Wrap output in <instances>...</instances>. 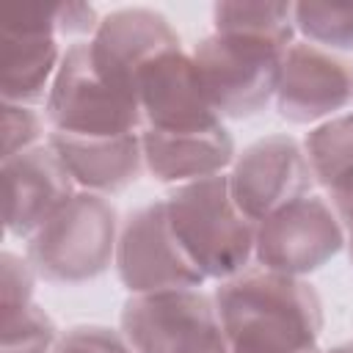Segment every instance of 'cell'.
<instances>
[{
	"label": "cell",
	"mask_w": 353,
	"mask_h": 353,
	"mask_svg": "<svg viewBox=\"0 0 353 353\" xmlns=\"http://www.w3.org/2000/svg\"><path fill=\"white\" fill-rule=\"evenodd\" d=\"M52 353H132V347L108 325H74L58 336Z\"/></svg>",
	"instance_id": "cell-23"
},
{
	"label": "cell",
	"mask_w": 353,
	"mask_h": 353,
	"mask_svg": "<svg viewBox=\"0 0 353 353\" xmlns=\"http://www.w3.org/2000/svg\"><path fill=\"white\" fill-rule=\"evenodd\" d=\"M347 251H350V262H353V237H347Z\"/></svg>",
	"instance_id": "cell-26"
},
{
	"label": "cell",
	"mask_w": 353,
	"mask_h": 353,
	"mask_svg": "<svg viewBox=\"0 0 353 353\" xmlns=\"http://www.w3.org/2000/svg\"><path fill=\"white\" fill-rule=\"evenodd\" d=\"M113 265L130 295L199 290L207 281L179 245L168 221L165 201H152L124 221Z\"/></svg>",
	"instance_id": "cell-9"
},
{
	"label": "cell",
	"mask_w": 353,
	"mask_h": 353,
	"mask_svg": "<svg viewBox=\"0 0 353 353\" xmlns=\"http://www.w3.org/2000/svg\"><path fill=\"white\" fill-rule=\"evenodd\" d=\"M328 199H331L328 204L334 207V212H336V218H339L345 234L353 237V179H347V182H342L339 188H334V190L328 193Z\"/></svg>",
	"instance_id": "cell-24"
},
{
	"label": "cell",
	"mask_w": 353,
	"mask_h": 353,
	"mask_svg": "<svg viewBox=\"0 0 353 353\" xmlns=\"http://www.w3.org/2000/svg\"><path fill=\"white\" fill-rule=\"evenodd\" d=\"M88 47L97 69L110 83L138 94V72L154 55L182 47V41L160 11L132 6L102 17Z\"/></svg>",
	"instance_id": "cell-13"
},
{
	"label": "cell",
	"mask_w": 353,
	"mask_h": 353,
	"mask_svg": "<svg viewBox=\"0 0 353 353\" xmlns=\"http://www.w3.org/2000/svg\"><path fill=\"white\" fill-rule=\"evenodd\" d=\"M138 99L143 130L190 132L221 121L199 83L193 55H188L182 47L154 55L138 72Z\"/></svg>",
	"instance_id": "cell-12"
},
{
	"label": "cell",
	"mask_w": 353,
	"mask_h": 353,
	"mask_svg": "<svg viewBox=\"0 0 353 353\" xmlns=\"http://www.w3.org/2000/svg\"><path fill=\"white\" fill-rule=\"evenodd\" d=\"M44 113L55 132L69 135H127L143 130L138 94L110 83L97 69L88 41L66 47Z\"/></svg>",
	"instance_id": "cell-4"
},
{
	"label": "cell",
	"mask_w": 353,
	"mask_h": 353,
	"mask_svg": "<svg viewBox=\"0 0 353 353\" xmlns=\"http://www.w3.org/2000/svg\"><path fill=\"white\" fill-rule=\"evenodd\" d=\"M61 3L22 6L3 11V55L0 94L3 102L39 105L47 102L55 72L61 66Z\"/></svg>",
	"instance_id": "cell-8"
},
{
	"label": "cell",
	"mask_w": 353,
	"mask_h": 353,
	"mask_svg": "<svg viewBox=\"0 0 353 353\" xmlns=\"http://www.w3.org/2000/svg\"><path fill=\"white\" fill-rule=\"evenodd\" d=\"M3 188L6 229L14 237H33L77 193L72 174L50 143L3 160Z\"/></svg>",
	"instance_id": "cell-14"
},
{
	"label": "cell",
	"mask_w": 353,
	"mask_h": 353,
	"mask_svg": "<svg viewBox=\"0 0 353 353\" xmlns=\"http://www.w3.org/2000/svg\"><path fill=\"white\" fill-rule=\"evenodd\" d=\"M353 99V69L309 41L287 47L276 88L279 116L290 124H323Z\"/></svg>",
	"instance_id": "cell-11"
},
{
	"label": "cell",
	"mask_w": 353,
	"mask_h": 353,
	"mask_svg": "<svg viewBox=\"0 0 353 353\" xmlns=\"http://www.w3.org/2000/svg\"><path fill=\"white\" fill-rule=\"evenodd\" d=\"M47 143L61 157L74 185L110 196L127 190L143 168L141 132L127 135H69L50 130Z\"/></svg>",
	"instance_id": "cell-15"
},
{
	"label": "cell",
	"mask_w": 353,
	"mask_h": 353,
	"mask_svg": "<svg viewBox=\"0 0 353 353\" xmlns=\"http://www.w3.org/2000/svg\"><path fill=\"white\" fill-rule=\"evenodd\" d=\"M345 243L347 234L334 207L309 193L256 223L254 259L262 270L303 279L331 262Z\"/></svg>",
	"instance_id": "cell-7"
},
{
	"label": "cell",
	"mask_w": 353,
	"mask_h": 353,
	"mask_svg": "<svg viewBox=\"0 0 353 353\" xmlns=\"http://www.w3.org/2000/svg\"><path fill=\"white\" fill-rule=\"evenodd\" d=\"M295 30L314 47L353 50V6L295 3Z\"/></svg>",
	"instance_id": "cell-19"
},
{
	"label": "cell",
	"mask_w": 353,
	"mask_h": 353,
	"mask_svg": "<svg viewBox=\"0 0 353 353\" xmlns=\"http://www.w3.org/2000/svg\"><path fill=\"white\" fill-rule=\"evenodd\" d=\"M121 334L132 353H232L215 298L201 290H163L130 295Z\"/></svg>",
	"instance_id": "cell-6"
},
{
	"label": "cell",
	"mask_w": 353,
	"mask_h": 353,
	"mask_svg": "<svg viewBox=\"0 0 353 353\" xmlns=\"http://www.w3.org/2000/svg\"><path fill=\"white\" fill-rule=\"evenodd\" d=\"M33 281H36V270L28 262V256L22 259L19 254H11V251L0 254V309H3V320L25 312L33 303Z\"/></svg>",
	"instance_id": "cell-21"
},
{
	"label": "cell",
	"mask_w": 353,
	"mask_h": 353,
	"mask_svg": "<svg viewBox=\"0 0 353 353\" xmlns=\"http://www.w3.org/2000/svg\"><path fill=\"white\" fill-rule=\"evenodd\" d=\"M215 309L232 353H309L323 331L317 290L298 276L243 270L221 281Z\"/></svg>",
	"instance_id": "cell-1"
},
{
	"label": "cell",
	"mask_w": 353,
	"mask_h": 353,
	"mask_svg": "<svg viewBox=\"0 0 353 353\" xmlns=\"http://www.w3.org/2000/svg\"><path fill=\"white\" fill-rule=\"evenodd\" d=\"M143 165L157 182H196L204 176L223 174L237 157L234 138L223 127V121L190 130V132H154L141 130Z\"/></svg>",
	"instance_id": "cell-16"
},
{
	"label": "cell",
	"mask_w": 353,
	"mask_h": 353,
	"mask_svg": "<svg viewBox=\"0 0 353 353\" xmlns=\"http://www.w3.org/2000/svg\"><path fill=\"white\" fill-rule=\"evenodd\" d=\"M55 342L58 328L52 317L36 303L3 320V353H50Z\"/></svg>",
	"instance_id": "cell-20"
},
{
	"label": "cell",
	"mask_w": 353,
	"mask_h": 353,
	"mask_svg": "<svg viewBox=\"0 0 353 353\" xmlns=\"http://www.w3.org/2000/svg\"><path fill=\"white\" fill-rule=\"evenodd\" d=\"M163 201L179 245L204 279L226 281L248 270L256 223L237 207L229 174L176 185Z\"/></svg>",
	"instance_id": "cell-2"
},
{
	"label": "cell",
	"mask_w": 353,
	"mask_h": 353,
	"mask_svg": "<svg viewBox=\"0 0 353 353\" xmlns=\"http://www.w3.org/2000/svg\"><path fill=\"white\" fill-rule=\"evenodd\" d=\"M0 110H3V160L17 157L41 143L44 124L33 108L3 102Z\"/></svg>",
	"instance_id": "cell-22"
},
{
	"label": "cell",
	"mask_w": 353,
	"mask_h": 353,
	"mask_svg": "<svg viewBox=\"0 0 353 353\" xmlns=\"http://www.w3.org/2000/svg\"><path fill=\"white\" fill-rule=\"evenodd\" d=\"M323 353H353V339L350 342H342V345H336L331 350H323Z\"/></svg>",
	"instance_id": "cell-25"
},
{
	"label": "cell",
	"mask_w": 353,
	"mask_h": 353,
	"mask_svg": "<svg viewBox=\"0 0 353 353\" xmlns=\"http://www.w3.org/2000/svg\"><path fill=\"white\" fill-rule=\"evenodd\" d=\"M312 182L314 176L306 152L292 135H265L248 143L229 171L232 196L254 223L265 221L279 207L309 196Z\"/></svg>",
	"instance_id": "cell-10"
},
{
	"label": "cell",
	"mask_w": 353,
	"mask_h": 353,
	"mask_svg": "<svg viewBox=\"0 0 353 353\" xmlns=\"http://www.w3.org/2000/svg\"><path fill=\"white\" fill-rule=\"evenodd\" d=\"M119 215L108 196L77 190L33 237L28 262L52 284H83L116 262Z\"/></svg>",
	"instance_id": "cell-3"
},
{
	"label": "cell",
	"mask_w": 353,
	"mask_h": 353,
	"mask_svg": "<svg viewBox=\"0 0 353 353\" xmlns=\"http://www.w3.org/2000/svg\"><path fill=\"white\" fill-rule=\"evenodd\" d=\"M284 52L270 41L212 30L190 55L212 110L221 119H248L276 99Z\"/></svg>",
	"instance_id": "cell-5"
},
{
	"label": "cell",
	"mask_w": 353,
	"mask_h": 353,
	"mask_svg": "<svg viewBox=\"0 0 353 353\" xmlns=\"http://www.w3.org/2000/svg\"><path fill=\"white\" fill-rule=\"evenodd\" d=\"M215 33L248 36L259 41H270L276 47L295 44V3H256V0H234L215 3L212 8Z\"/></svg>",
	"instance_id": "cell-17"
},
{
	"label": "cell",
	"mask_w": 353,
	"mask_h": 353,
	"mask_svg": "<svg viewBox=\"0 0 353 353\" xmlns=\"http://www.w3.org/2000/svg\"><path fill=\"white\" fill-rule=\"evenodd\" d=\"M303 152L314 182L328 193L353 179V113L334 116L309 130Z\"/></svg>",
	"instance_id": "cell-18"
}]
</instances>
